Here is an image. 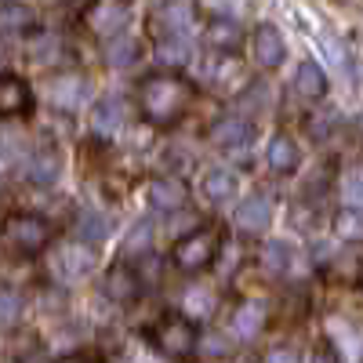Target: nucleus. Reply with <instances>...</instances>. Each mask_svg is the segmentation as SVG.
<instances>
[{"mask_svg":"<svg viewBox=\"0 0 363 363\" xmlns=\"http://www.w3.org/2000/svg\"><path fill=\"white\" fill-rule=\"evenodd\" d=\"M157 22L167 29V37H186L193 29V4L186 0H167L157 8Z\"/></svg>","mask_w":363,"mask_h":363,"instance_id":"14","label":"nucleus"},{"mask_svg":"<svg viewBox=\"0 0 363 363\" xmlns=\"http://www.w3.org/2000/svg\"><path fill=\"white\" fill-rule=\"evenodd\" d=\"M58 363H87V356H80V352H73V356H62Z\"/></svg>","mask_w":363,"mask_h":363,"instance_id":"38","label":"nucleus"},{"mask_svg":"<svg viewBox=\"0 0 363 363\" xmlns=\"http://www.w3.org/2000/svg\"><path fill=\"white\" fill-rule=\"evenodd\" d=\"M22 313V298L11 287H0V327H11Z\"/></svg>","mask_w":363,"mask_h":363,"instance_id":"31","label":"nucleus"},{"mask_svg":"<svg viewBox=\"0 0 363 363\" xmlns=\"http://www.w3.org/2000/svg\"><path fill=\"white\" fill-rule=\"evenodd\" d=\"M211 142H215L218 149H240L251 142V120L240 116V113H229L222 120H215L211 124Z\"/></svg>","mask_w":363,"mask_h":363,"instance_id":"8","label":"nucleus"},{"mask_svg":"<svg viewBox=\"0 0 363 363\" xmlns=\"http://www.w3.org/2000/svg\"><path fill=\"white\" fill-rule=\"evenodd\" d=\"M236 189H240V178H236L229 167H215V171L203 174V196H207V200L225 203V200L236 196Z\"/></svg>","mask_w":363,"mask_h":363,"instance_id":"20","label":"nucleus"},{"mask_svg":"<svg viewBox=\"0 0 363 363\" xmlns=\"http://www.w3.org/2000/svg\"><path fill=\"white\" fill-rule=\"evenodd\" d=\"M145 193H149V203L160 207V211H174V207L186 203V189H182L178 178H153L145 186Z\"/></svg>","mask_w":363,"mask_h":363,"instance_id":"18","label":"nucleus"},{"mask_svg":"<svg viewBox=\"0 0 363 363\" xmlns=\"http://www.w3.org/2000/svg\"><path fill=\"white\" fill-rule=\"evenodd\" d=\"M102 58H106V66H113V69H128V66H135V58H138V40H131V37H109L106 44H102Z\"/></svg>","mask_w":363,"mask_h":363,"instance_id":"22","label":"nucleus"},{"mask_svg":"<svg viewBox=\"0 0 363 363\" xmlns=\"http://www.w3.org/2000/svg\"><path fill=\"white\" fill-rule=\"evenodd\" d=\"M265 160H269V167H272V171L291 174V171L298 167V160H301V149H298V142H294L291 135H277V138L269 142Z\"/></svg>","mask_w":363,"mask_h":363,"instance_id":"17","label":"nucleus"},{"mask_svg":"<svg viewBox=\"0 0 363 363\" xmlns=\"http://www.w3.org/2000/svg\"><path fill=\"white\" fill-rule=\"evenodd\" d=\"M262 363H301V356H298L294 345H272Z\"/></svg>","mask_w":363,"mask_h":363,"instance_id":"34","label":"nucleus"},{"mask_svg":"<svg viewBox=\"0 0 363 363\" xmlns=\"http://www.w3.org/2000/svg\"><path fill=\"white\" fill-rule=\"evenodd\" d=\"M73 233H77V240L84 247H95L109 236V225H106V218L99 215V211H84V215L77 218V225H73Z\"/></svg>","mask_w":363,"mask_h":363,"instance_id":"24","label":"nucleus"},{"mask_svg":"<svg viewBox=\"0 0 363 363\" xmlns=\"http://www.w3.org/2000/svg\"><path fill=\"white\" fill-rule=\"evenodd\" d=\"M229 349H233V345H229L222 335H203V352H207V356H225Z\"/></svg>","mask_w":363,"mask_h":363,"instance_id":"35","label":"nucleus"},{"mask_svg":"<svg viewBox=\"0 0 363 363\" xmlns=\"http://www.w3.org/2000/svg\"><path fill=\"white\" fill-rule=\"evenodd\" d=\"M58 174H62V157H58V149H51V145L37 149L26 164V178L33 182V186H55Z\"/></svg>","mask_w":363,"mask_h":363,"instance_id":"11","label":"nucleus"},{"mask_svg":"<svg viewBox=\"0 0 363 363\" xmlns=\"http://www.w3.org/2000/svg\"><path fill=\"white\" fill-rule=\"evenodd\" d=\"M4 4H18V0H4Z\"/></svg>","mask_w":363,"mask_h":363,"instance_id":"39","label":"nucleus"},{"mask_svg":"<svg viewBox=\"0 0 363 363\" xmlns=\"http://www.w3.org/2000/svg\"><path fill=\"white\" fill-rule=\"evenodd\" d=\"M26 55L33 58V62H51V58L58 55V44H55V37H48V33H44V37H37L33 44L26 48Z\"/></svg>","mask_w":363,"mask_h":363,"instance_id":"33","label":"nucleus"},{"mask_svg":"<svg viewBox=\"0 0 363 363\" xmlns=\"http://www.w3.org/2000/svg\"><path fill=\"white\" fill-rule=\"evenodd\" d=\"M284 55H287V44L280 37V29L277 26H258V33H255V58H258V66L262 69H277L284 62Z\"/></svg>","mask_w":363,"mask_h":363,"instance_id":"10","label":"nucleus"},{"mask_svg":"<svg viewBox=\"0 0 363 363\" xmlns=\"http://www.w3.org/2000/svg\"><path fill=\"white\" fill-rule=\"evenodd\" d=\"M138 106H142V116L149 120V124L157 128H171L178 124L182 116H186V109L193 106V84L182 80L174 73H157L142 80L138 87Z\"/></svg>","mask_w":363,"mask_h":363,"instance_id":"1","label":"nucleus"},{"mask_svg":"<svg viewBox=\"0 0 363 363\" xmlns=\"http://www.w3.org/2000/svg\"><path fill=\"white\" fill-rule=\"evenodd\" d=\"M182 306H186V313L189 316H196V320H207V316H215V309H218V294L211 291V287H189L186 294H182Z\"/></svg>","mask_w":363,"mask_h":363,"instance_id":"25","label":"nucleus"},{"mask_svg":"<svg viewBox=\"0 0 363 363\" xmlns=\"http://www.w3.org/2000/svg\"><path fill=\"white\" fill-rule=\"evenodd\" d=\"M149 240H153V229H149V222H138L128 233V240H124V251L128 255H142V251H149Z\"/></svg>","mask_w":363,"mask_h":363,"instance_id":"32","label":"nucleus"},{"mask_svg":"<svg viewBox=\"0 0 363 363\" xmlns=\"http://www.w3.org/2000/svg\"><path fill=\"white\" fill-rule=\"evenodd\" d=\"M106 294L116 301V306L135 301V294H138V277H135L128 265H113V269L106 272Z\"/></svg>","mask_w":363,"mask_h":363,"instance_id":"19","label":"nucleus"},{"mask_svg":"<svg viewBox=\"0 0 363 363\" xmlns=\"http://www.w3.org/2000/svg\"><path fill=\"white\" fill-rule=\"evenodd\" d=\"M33 26V11L22 4H0V33H18Z\"/></svg>","mask_w":363,"mask_h":363,"instance_id":"29","label":"nucleus"},{"mask_svg":"<svg viewBox=\"0 0 363 363\" xmlns=\"http://www.w3.org/2000/svg\"><path fill=\"white\" fill-rule=\"evenodd\" d=\"M153 338H157V349H160L164 356H171V359H186V356L200 345L196 327H193L186 316H167V320L153 330Z\"/></svg>","mask_w":363,"mask_h":363,"instance_id":"4","label":"nucleus"},{"mask_svg":"<svg viewBox=\"0 0 363 363\" xmlns=\"http://www.w3.org/2000/svg\"><path fill=\"white\" fill-rule=\"evenodd\" d=\"M240 26L233 22V18H225V15H218V18H211L207 22V29H203V40L215 48L218 55H236V48H240Z\"/></svg>","mask_w":363,"mask_h":363,"instance_id":"13","label":"nucleus"},{"mask_svg":"<svg viewBox=\"0 0 363 363\" xmlns=\"http://www.w3.org/2000/svg\"><path fill=\"white\" fill-rule=\"evenodd\" d=\"M157 62L167 66V69H178L189 62V40L186 37H164L157 44Z\"/></svg>","mask_w":363,"mask_h":363,"instance_id":"28","label":"nucleus"},{"mask_svg":"<svg viewBox=\"0 0 363 363\" xmlns=\"http://www.w3.org/2000/svg\"><path fill=\"white\" fill-rule=\"evenodd\" d=\"M48 99L55 109H80L91 99V80L80 73H62L48 84Z\"/></svg>","mask_w":363,"mask_h":363,"instance_id":"6","label":"nucleus"},{"mask_svg":"<svg viewBox=\"0 0 363 363\" xmlns=\"http://www.w3.org/2000/svg\"><path fill=\"white\" fill-rule=\"evenodd\" d=\"M313 363H342V359H338L335 345H330V342H323V345H316V352H313Z\"/></svg>","mask_w":363,"mask_h":363,"instance_id":"36","label":"nucleus"},{"mask_svg":"<svg viewBox=\"0 0 363 363\" xmlns=\"http://www.w3.org/2000/svg\"><path fill=\"white\" fill-rule=\"evenodd\" d=\"M335 233H338V240H349V244L363 240V207L345 203L338 215H335Z\"/></svg>","mask_w":363,"mask_h":363,"instance_id":"27","label":"nucleus"},{"mask_svg":"<svg viewBox=\"0 0 363 363\" xmlns=\"http://www.w3.org/2000/svg\"><path fill=\"white\" fill-rule=\"evenodd\" d=\"M4 240L15 251L37 255V251H44L51 244V225L40 215H11L8 225H4Z\"/></svg>","mask_w":363,"mask_h":363,"instance_id":"3","label":"nucleus"},{"mask_svg":"<svg viewBox=\"0 0 363 363\" xmlns=\"http://www.w3.org/2000/svg\"><path fill=\"white\" fill-rule=\"evenodd\" d=\"M335 116H338L335 109H323V116H313V124H309L313 135H327V128H330V120H335Z\"/></svg>","mask_w":363,"mask_h":363,"instance_id":"37","label":"nucleus"},{"mask_svg":"<svg viewBox=\"0 0 363 363\" xmlns=\"http://www.w3.org/2000/svg\"><path fill=\"white\" fill-rule=\"evenodd\" d=\"M233 222H236V229H244V233H251V236H262V233L269 229V222H272V203H269L262 193H255V196H247V200L236 203Z\"/></svg>","mask_w":363,"mask_h":363,"instance_id":"7","label":"nucleus"},{"mask_svg":"<svg viewBox=\"0 0 363 363\" xmlns=\"http://www.w3.org/2000/svg\"><path fill=\"white\" fill-rule=\"evenodd\" d=\"M91 265H95V255H91L84 244H77V247H62L58 251V258H55V272L62 280H84L87 272H91Z\"/></svg>","mask_w":363,"mask_h":363,"instance_id":"12","label":"nucleus"},{"mask_svg":"<svg viewBox=\"0 0 363 363\" xmlns=\"http://www.w3.org/2000/svg\"><path fill=\"white\" fill-rule=\"evenodd\" d=\"M342 193L352 200V207H359V200H363V164L345 167V174H342Z\"/></svg>","mask_w":363,"mask_h":363,"instance_id":"30","label":"nucleus"},{"mask_svg":"<svg viewBox=\"0 0 363 363\" xmlns=\"http://www.w3.org/2000/svg\"><path fill=\"white\" fill-rule=\"evenodd\" d=\"M262 265L269 272H277V277H287V272L298 265V251L287 244V240H272V244H265V251H262Z\"/></svg>","mask_w":363,"mask_h":363,"instance_id":"23","label":"nucleus"},{"mask_svg":"<svg viewBox=\"0 0 363 363\" xmlns=\"http://www.w3.org/2000/svg\"><path fill=\"white\" fill-rule=\"evenodd\" d=\"M120 128H124V106H120V99L95 102V109H91V131L102 138H113Z\"/></svg>","mask_w":363,"mask_h":363,"instance_id":"15","label":"nucleus"},{"mask_svg":"<svg viewBox=\"0 0 363 363\" xmlns=\"http://www.w3.org/2000/svg\"><path fill=\"white\" fill-rule=\"evenodd\" d=\"M203 77L211 80V84H215V87H225L229 80H236V73H240V62H236V55H211L207 58V62H203Z\"/></svg>","mask_w":363,"mask_h":363,"instance_id":"26","label":"nucleus"},{"mask_svg":"<svg viewBox=\"0 0 363 363\" xmlns=\"http://www.w3.org/2000/svg\"><path fill=\"white\" fill-rule=\"evenodd\" d=\"M218 255V236L215 229H193L186 233L182 240H174V247H171V262L182 269V272H200L207 269L211 262H215Z\"/></svg>","mask_w":363,"mask_h":363,"instance_id":"2","label":"nucleus"},{"mask_svg":"<svg viewBox=\"0 0 363 363\" xmlns=\"http://www.w3.org/2000/svg\"><path fill=\"white\" fill-rule=\"evenodd\" d=\"M84 18L99 37H120V29L131 22V0H95Z\"/></svg>","mask_w":363,"mask_h":363,"instance_id":"5","label":"nucleus"},{"mask_svg":"<svg viewBox=\"0 0 363 363\" xmlns=\"http://www.w3.org/2000/svg\"><path fill=\"white\" fill-rule=\"evenodd\" d=\"M33 106V91L15 73H0V116H18Z\"/></svg>","mask_w":363,"mask_h":363,"instance_id":"9","label":"nucleus"},{"mask_svg":"<svg viewBox=\"0 0 363 363\" xmlns=\"http://www.w3.org/2000/svg\"><path fill=\"white\" fill-rule=\"evenodd\" d=\"M294 91L301 99H323L327 95V73L320 62H313V58H306V62L298 66L294 73Z\"/></svg>","mask_w":363,"mask_h":363,"instance_id":"16","label":"nucleus"},{"mask_svg":"<svg viewBox=\"0 0 363 363\" xmlns=\"http://www.w3.org/2000/svg\"><path fill=\"white\" fill-rule=\"evenodd\" d=\"M262 323H265V309L258 306V301H244V306L233 313V335L251 342L255 335H262Z\"/></svg>","mask_w":363,"mask_h":363,"instance_id":"21","label":"nucleus"}]
</instances>
